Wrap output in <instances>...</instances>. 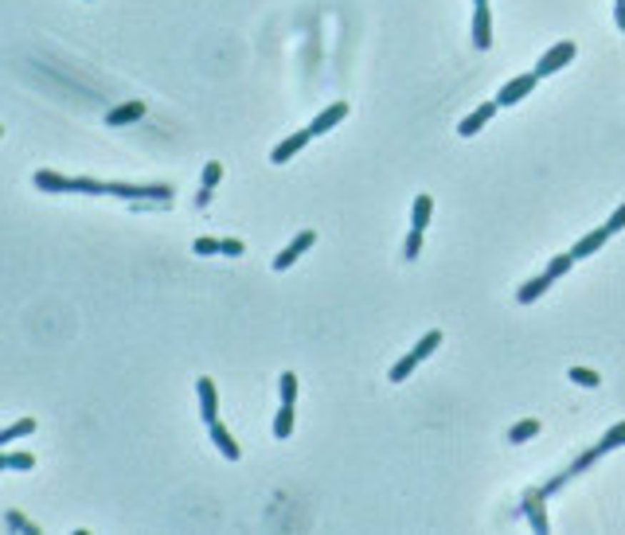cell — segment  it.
Instances as JSON below:
<instances>
[{"label": "cell", "instance_id": "6da1fadb", "mask_svg": "<svg viewBox=\"0 0 625 535\" xmlns=\"http://www.w3.org/2000/svg\"><path fill=\"white\" fill-rule=\"evenodd\" d=\"M110 196H118V199H129V204H137V207H156V204H169L172 199V188L169 184H110Z\"/></svg>", "mask_w": 625, "mask_h": 535}, {"label": "cell", "instance_id": "7a4b0ae2", "mask_svg": "<svg viewBox=\"0 0 625 535\" xmlns=\"http://www.w3.org/2000/svg\"><path fill=\"white\" fill-rule=\"evenodd\" d=\"M441 344V332H426V336H422L419 340V344H414L411 348V352H406L403 359H399V364L395 367H391V383H403L406 379V375H411L414 371V367H419L422 364V359H426L430 352H434V348Z\"/></svg>", "mask_w": 625, "mask_h": 535}, {"label": "cell", "instance_id": "3957f363", "mask_svg": "<svg viewBox=\"0 0 625 535\" xmlns=\"http://www.w3.org/2000/svg\"><path fill=\"white\" fill-rule=\"evenodd\" d=\"M536 82H539V74H536V71L516 74L512 82H504V86H500V94L493 98V102H496V106H516L524 94H531V90H536Z\"/></svg>", "mask_w": 625, "mask_h": 535}, {"label": "cell", "instance_id": "277c9868", "mask_svg": "<svg viewBox=\"0 0 625 535\" xmlns=\"http://www.w3.org/2000/svg\"><path fill=\"white\" fill-rule=\"evenodd\" d=\"M574 51H579V47H574V44H571V39H563V44H555V47H551V51H547V55H544V59H539V63H536V74H539V79H547V74H555V71H563V66H566V63H571V59H574Z\"/></svg>", "mask_w": 625, "mask_h": 535}, {"label": "cell", "instance_id": "5b68a950", "mask_svg": "<svg viewBox=\"0 0 625 535\" xmlns=\"http://www.w3.org/2000/svg\"><path fill=\"white\" fill-rule=\"evenodd\" d=\"M313 242H316V231H301V235H297L294 242H289V246L286 250H281V254L278 258H274V270H289V266H294L297 262V258H301L305 254V250H309L313 246Z\"/></svg>", "mask_w": 625, "mask_h": 535}, {"label": "cell", "instance_id": "8992f818", "mask_svg": "<svg viewBox=\"0 0 625 535\" xmlns=\"http://www.w3.org/2000/svg\"><path fill=\"white\" fill-rule=\"evenodd\" d=\"M489 44H493V16H489V4H477V12H473V47L485 51Z\"/></svg>", "mask_w": 625, "mask_h": 535}, {"label": "cell", "instance_id": "52a82bcc", "mask_svg": "<svg viewBox=\"0 0 625 535\" xmlns=\"http://www.w3.org/2000/svg\"><path fill=\"white\" fill-rule=\"evenodd\" d=\"M196 395H199V414H204V422H219V399H215V383L211 379H199L196 383Z\"/></svg>", "mask_w": 625, "mask_h": 535}, {"label": "cell", "instance_id": "ba28073f", "mask_svg": "<svg viewBox=\"0 0 625 535\" xmlns=\"http://www.w3.org/2000/svg\"><path fill=\"white\" fill-rule=\"evenodd\" d=\"M544 500H547V492H544V489H531L528 496H524V512H528L531 528H536L539 535L547 531V512H544Z\"/></svg>", "mask_w": 625, "mask_h": 535}, {"label": "cell", "instance_id": "9c48e42d", "mask_svg": "<svg viewBox=\"0 0 625 535\" xmlns=\"http://www.w3.org/2000/svg\"><path fill=\"white\" fill-rule=\"evenodd\" d=\"M496 110H500L496 102H485V106H477V110H473L469 118H465L461 125H457V133H461V137H473V133H481V129H485L489 121H493V114H496Z\"/></svg>", "mask_w": 625, "mask_h": 535}, {"label": "cell", "instance_id": "30bf717a", "mask_svg": "<svg viewBox=\"0 0 625 535\" xmlns=\"http://www.w3.org/2000/svg\"><path fill=\"white\" fill-rule=\"evenodd\" d=\"M309 137H313V129H301V133H294V137H286L281 145H274V153H270V161L274 164H286L294 153H301L305 145H309Z\"/></svg>", "mask_w": 625, "mask_h": 535}, {"label": "cell", "instance_id": "8fae6325", "mask_svg": "<svg viewBox=\"0 0 625 535\" xmlns=\"http://www.w3.org/2000/svg\"><path fill=\"white\" fill-rule=\"evenodd\" d=\"M344 118H348V102H332V106H329V110H324V114H316V118H313V125H309V129H313V137H321V133H329L332 125H340Z\"/></svg>", "mask_w": 625, "mask_h": 535}, {"label": "cell", "instance_id": "7c38bea8", "mask_svg": "<svg viewBox=\"0 0 625 535\" xmlns=\"http://www.w3.org/2000/svg\"><path fill=\"white\" fill-rule=\"evenodd\" d=\"M207 430H211V441H215V449H219V454L227 457V461H239V457H243V449L235 446V438H231V430H227V426H223V422H211V426H207Z\"/></svg>", "mask_w": 625, "mask_h": 535}, {"label": "cell", "instance_id": "4fadbf2b", "mask_svg": "<svg viewBox=\"0 0 625 535\" xmlns=\"http://www.w3.org/2000/svg\"><path fill=\"white\" fill-rule=\"evenodd\" d=\"M551 281H555L551 274H539V278L524 281V286H520V294H516V301H520V305H531L536 297H544L547 289H551Z\"/></svg>", "mask_w": 625, "mask_h": 535}, {"label": "cell", "instance_id": "5bb4252c", "mask_svg": "<svg viewBox=\"0 0 625 535\" xmlns=\"http://www.w3.org/2000/svg\"><path fill=\"white\" fill-rule=\"evenodd\" d=\"M145 118V102H125L118 110L106 114V125H129V121H141Z\"/></svg>", "mask_w": 625, "mask_h": 535}, {"label": "cell", "instance_id": "9a60e30c", "mask_svg": "<svg viewBox=\"0 0 625 535\" xmlns=\"http://www.w3.org/2000/svg\"><path fill=\"white\" fill-rule=\"evenodd\" d=\"M606 239H610V231H606V227H598V231H590L586 239H579V242H574V250H571L574 262H579V258H590L594 250H602V242H606Z\"/></svg>", "mask_w": 625, "mask_h": 535}, {"label": "cell", "instance_id": "2e32d148", "mask_svg": "<svg viewBox=\"0 0 625 535\" xmlns=\"http://www.w3.org/2000/svg\"><path fill=\"white\" fill-rule=\"evenodd\" d=\"M36 188H44V191H74V180L59 176V172H51V169H39L36 172Z\"/></svg>", "mask_w": 625, "mask_h": 535}, {"label": "cell", "instance_id": "e0dca14e", "mask_svg": "<svg viewBox=\"0 0 625 535\" xmlns=\"http://www.w3.org/2000/svg\"><path fill=\"white\" fill-rule=\"evenodd\" d=\"M430 211H434V199H430V196H419V199H414V207H411V227L426 231V227H430Z\"/></svg>", "mask_w": 625, "mask_h": 535}, {"label": "cell", "instance_id": "ac0fdd59", "mask_svg": "<svg viewBox=\"0 0 625 535\" xmlns=\"http://www.w3.org/2000/svg\"><path fill=\"white\" fill-rule=\"evenodd\" d=\"M0 469H36V457L31 454H16V449H4V454H0Z\"/></svg>", "mask_w": 625, "mask_h": 535}, {"label": "cell", "instance_id": "d6986e66", "mask_svg": "<svg viewBox=\"0 0 625 535\" xmlns=\"http://www.w3.org/2000/svg\"><path fill=\"white\" fill-rule=\"evenodd\" d=\"M618 446H625V422H618V426H610V430L602 434V441H598V454H610V449H618Z\"/></svg>", "mask_w": 625, "mask_h": 535}, {"label": "cell", "instance_id": "ffe728a7", "mask_svg": "<svg viewBox=\"0 0 625 535\" xmlns=\"http://www.w3.org/2000/svg\"><path fill=\"white\" fill-rule=\"evenodd\" d=\"M536 434H539V422H536V418H524V422H516L512 430H508V441H516V446H520V441L536 438Z\"/></svg>", "mask_w": 625, "mask_h": 535}, {"label": "cell", "instance_id": "44dd1931", "mask_svg": "<svg viewBox=\"0 0 625 535\" xmlns=\"http://www.w3.org/2000/svg\"><path fill=\"white\" fill-rule=\"evenodd\" d=\"M31 430H36V418H20V422H12V426H4V430H0V441L8 446V441L24 438V434H31Z\"/></svg>", "mask_w": 625, "mask_h": 535}, {"label": "cell", "instance_id": "7402d4cb", "mask_svg": "<svg viewBox=\"0 0 625 535\" xmlns=\"http://www.w3.org/2000/svg\"><path fill=\"white\" fill-rule=\"evenodd\" d=\"M289 434H294V406L281 403L278 418H274V438H289Z\"/></svg>", "mask_w": 625, "mask_h": 535}, {"label": "cell", "instance_id": "603a6c76", "mask_svg": "<svg viewBox=\"0 0 625 535\" xmlns=\"http://www.w3.org/2000/svg\"><path fill=\"white\" fill-rule=\"evenodd\" d=\"M566 375H571V379L579 383V387H598V383H602V375H594L590 367H571Z\"/></svg>", "mask_w": 625, "mask_h": 535}, {"label": "cell", "instance_id": "cb8c5ba5", "mask_svg": "<svg viewBox=\"0 0 625 535\" xmlns=\"http://www.w3.org/2000/svg\"><path fill=\"white\" fill-rule=\"evenodd\" d=\"M294 399H297V375L294 371H281V403L294 406Z\"/></svg>", "mask_w": 625, "mask_h": 535}, {"label": "cell", "instance_id": "d4e9b609", "mask_svg": "<svg viewBox=\"0 0 625 535\" xmlns=\"http://www.w3.org/2000/svg\"><path fill=\"white\" fill-rule=\"evenodd\" d=\"M571 266H574V254H555L551 262H547V274H551V278H563Z\"/></svg>", "mask_w": 625, "mask_h": 535}, {"label": "cell", "instance_id": "484cf974", "mask_svg": "<svg viewBox=\"0 0 625 535\" xmlns=\"http://www.w3.org/2000/svg\"><path fill=\"white\" fill-rule=\"evenodd\" d=\"M403 254H406V262L422 254V231H419V227H411V235H406V246H403Z\"/></svg>", "mask_w": 625, "mask_h": 535}, {"label": "cell", "instance_id": "4316f807", "mask_svg": "<svg viewBox=\"0 0 625 535\" xmlns=\"http://www.w3.org/2000/svg\"><path fill=\"white\" fill-rule=\"evenodd\" d=\"M219 180H223V164L219 161H207L204 164V188L215 191V184H219Z\"/></svg>", "mask_w": 625, "mask_h": 535}, {"label": "cell", "instance_id": "83f0119b", "mask_svg": "<svg viewBox=\"0 0 625 535\" xmlns=\"http://www.w3.org/2000/svg\"><path fill=\"white\" fill-rule=\"evenodd\" d=\"M191 250H196L199 258H207V254H219V239H207V235H199L196 242H191Z\"/></svg>", "mask_w": 625, "mask_h": 535}, {"label": "cell", "instance_id": "f1b7e54d", "mask_svg": "<svg viewBox=\"0 0 625 535\" xmlns=\"http://www.w3.org/2000/svg\"><path fill=\"white\" fill-rule=\"evenodd\" d=\"M4 524H8V528H20V531H39L36 524H28L20 512H4Z\"/></svg>", "mask_w": 625, "mask_h": 535}, {"label": "cell", "instance_id": "f546056e", "mask_svg": "<svg viewBox=\"0 0 625 535\" xmlns=\"http://www.w3.org/2000/svg\"><path fill=\"white\" fill-rule=\"evenodd\" d=\"M243 242H239V239H219V254H227V258H239V254H243Z\"/></svg>", "mask_w": 625, "mask_h": 535}, {"label": "cell", "instance_id": "4dcf8cb0", "mask_svg": "<svg viewBox=\"0 0 625 535\" xmlns=\"http://www.w3.org/2000/svg\"><path fill=\"white\" fill-rule=\"evenodd\" d=\"M606 231H610V235H618V231H625V204H621L618 211L610 215V223H606Z\"/></svg>", "mask_w": 625, "mask_h": 535}, {"label": "cell", "instance_id": "1f68e13d", "mask_svg": "<svg viewBox=\"0 0 625 535\" xmlns=\"http://www.w3.org/2000/svg\"><path fill=\"white\" fill-rule=\"evenodd\" d=\"M614 24L618 31H625V0H614Z\"/></svg>", "mask_w": 625, "mask_h": 535}, {"label": "cell", "instance_id": "d6a6232c", "mask_svg": "<svg viewBox=\"0 0 625 535\" xmlns=\"http://www.w3.org/2000/svg\"><path fill=\"white\" fill-rule=\"evenodd\" d=\"M211 196H215L211 188H199V196H196V207H207V204H211Z\"/></svg>", "mask_w": 625, "mask_h": 535}, {"label": "cell", "instance_id": "836d02e7", "mask_svg": "<svg viewBox=\"0 0 625 535\" xmlns=\"http://www.w3.org/2000/svg\"><path fill=\"white\" fill-rule=\"evenodd\" d=\"M473 4H489V0H473Z\"/></svg>", "mask_w": 625, "mask_h": 535}]
</instances>
